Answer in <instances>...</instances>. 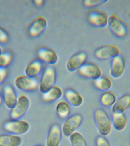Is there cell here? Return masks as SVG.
Returning <instances> with one entry per match:
<instances>
[{
	"instance_id": "1",
	"label": "cell",
	"mask_w": 130,
	"mask_h": 146,
	"mask_svg": "<svg viewBox=\"0 0 130 146\" xmlns=\"http://www.w3.org/2000/svg\"><path fill=\"white\" fill-rule=\"evenodd\" d=\"M94 118L98 132L100 135L107 136L112 131V122L107 112L103 108H99L95 110Z\"/></svg>"
},
{
	"instance_id": "29",
	"label": "cell",
	"mask_w": 130,
	"mask_h": 146,
	"mask_svg": "<svg viewBox=\"0 0 130 146\" xmlns=\"http://www.w3.org/2000/svg\"><path fill=\"white\" fill-rule=\"evenodd\" d=\"M96 146H111L105 137L101 135L98 136L95 140Z\"/></svg>"
},
{
	"instance_id": "33",
	"label": "cell",
	"mask_w": 130,
	"mask_h": 146,
	"mask_svg": "<svg viewBox=\"0 0 130 146\" xmlns=\"http://www.w3.org/2000/svg\"><path fill=\"white\" fill-rule=\"evenodd\" d=\"M3 100H2V94H1V92H0V106L2 105V104H3Z\"/></svg>"
},
{
	"instance_id": "31",
	"label": "cell",
	"mask_w": 130,
	"mask_h": 146,
	"mask_svg": "<svg viewBox=\"0 0 130 146\" xmlns=\"http://www.w3.org/2000/svg\"><path fill=\"white\" fill-rule=\"evenodd\" d=\"M8 71L6 68L0 67V85L5 81L7 77Z\"/></svg>"
},
{
	"instance_id": "8",
	"label": "cell",
	"mask_w": 130,
	"mask_h": 146,
	"mask_svg": "<svg viewBox=\"0 0 130 146\" xmlns=\"http://www.w3.org/2000/svg\"><path fill=\"white\" fill-rule=\"evenodd\" d=\"M108 16L103 10L97 8L91 9L88 15V21L92 26L98 28H104L108 24Z\"/></svg>"
},
{
	"instance_id": "10",
	"label": "cell",
	"mask_w": 130,
	"mask_h": 146,
	"mask_svg": "<svg viewBox=\"0 0 130 146\" xmlns=\"http://www.w3.org/2000/svg\"><path fill=\"white\" fill-rule=\"evenodd\" d=\"M82 77L94 81L101 76V68L97 64L91 62H86L78 70Z\"/></svg>"
},
{
	"instance_id": "2",
	"label": "cell",
	"mask_w": 130,
	"mask_h": 146,
	"mask_svg": "<svg viewBox=\"0 0 130 146\" xmlns=\"http://www.w3.org/2000/svg\"><path fill=\"white\" fill-rule=\"evenodd\" d=\"M56 70L54 65L46 64L43 67L40 80V91L44 93L54 86L56 82Z\"/></svg>"
},
{
	"instance_id": "21",
	"label": "cell",
	"mask_w": 130,
	"mask_h": 146,
	"mask_svg": "<svg viewBox=\"0 0 130 146\" xmlns=\"http://www.w3.org/2000/svg\"><path fill=\"white\" fill-rule=\"evenodd\" d=\"M21 143L20 136L7 133L0 134V146H20Z\"/></svg>"
},
{
	"instance_id": "20",
	"label": "cell",
	"mask_w": 130,
	"mask_h": 146,
	"mask_svg": "<svg viewBox=\"0 0 130 146\" xmlns=\"http://www.w3.org/2000/svg\"><path fill=\"white\" fill-rule=\"evenodd\" d=\"M42 100L46 103H51L60 99L63 95L62 90L59 86H54L47 92L42 94Z\"/></svg>"
},
{
	"instance_id": "27",
	"label": "cell",
	"mask_w": 130,
	"mask_h": 146,
	"mask_svg": "<svg viewBox=\"0 0 130 146\" xmlns=\"http://www.w3.org/2000/svg\"><path fill=\"white\" fill-rule=\"evenodd\" d=\"M12 60V54L10 51L2 50L0 53V67L7 68L11 64Z\"/></svg>"
},
{
	"instance_id": "4",
	"label": "cell",
	"mask_w": 130,
	"mask_h": 146,
	"mask_svg": "<svg viewBox=\"0 0 130 146\" xmlns=\"http://www.w3.org/2000/svg\"><path fill=\"white\" fill-rule=\"evenodd\" d=\"M108 28L116 37L123 38L127 35L128 27L127 24L117 15L113 14L108 18Z\"/></svg>"
},
{
	"instance_id": "11",
	"label": "cell",
	"mask_w": 130,
	"mask_h": 146,
	"mask_svg": "<svg viewBox=\"0 0 130 146\" xmlns=\"http://www.w3.org/2000/svg\"><path fill=\"white\" fill-rule=\"evenodd\" d=\"M47 24V21L43 16L36 17L29 25L27 29L29 35L32 38L38 37L46 29Z\"/></svg>"
},
{
	"instance_id": "16",
	"label": "cell",
	"mask_w": 130,
	"mask_h": 146,
	"mask_svg": "<svg viewBox=\"0 0 130 146\" xmlns=\"http://www.w3.org/2000/svg\"><path fill=\"white\" fill-rule=\"evenodd\" d=\"M38 59L46 64L54 65L58 62V56L56 51L48 47L42 46L37 50Z\"/></svg>"
},
{
	"instance_id": "34",
	"label": "cell",
	"mask_w": 130,
	"mask_h": 146,
	"mask_svg": "<svg viewBox=\"0 0 130 146\" xmlns=\"http://www.w3.org/2000/svg\"><path fill=\"white\" fill-rule=\"evenodd\" d=\"M33 146H44L43 145H42V144H36L35 145H34Z\"/></svg>"
},
{
	"instance_id": "14",
	"label": "cell",
	"mask_w": 130,
	"mask_h": 146,
	"mask_svg": "<svg viewBox=\"0 0 130 146\" xmlns=\"http://www.w3.org/2000/svg\"><path fill=\"white\" fill-rule=\"evenodd\" d=\"M88 55L83 51H78L73 54L67 62L66 68L68 71L75 72L86 62Z\"/></svg>"
},
{
	"instance_id": "24",
	"label": "cell",
	"mask_w": 130,
	"mask_h": 146,
	"mask_svg": "<svg viewBox=\"0 0 130 146\" xmlns=\"http://www.w3.org/2000/svg\"><path fill=\"white\" fill-rule=\"evenodd\" d=\"M94 82L96 88L103 92L109 90L113 85L111 79L105 75H101Z\"/></svg>"
},
{
	"instance_id": "30",
	"label": "cell",
	"mask_w": 130,
	"mask_h": 146,
	"mask_svg": "<svg viewBox=\"0 0 130 146\" xmlns=\"http://www.w3.org/2000/svg\"><path fill=\"white\" fill-rule=\"evenodd\" d=\"M9 38L8 32L0 25V44H5L9 41Z\"/></svg>"
},
{
	"instance_id": "7",
	"label": "cell",
	"mask_w": 130,
	"mask_h": 146,
	"mask_svg": "<svg viewBox=\"0 0 130 146\" xmlns=\"http://www.w3.org/2000/svg\"><path fill=\"white\" fill-rule=\"evenodd\" d=\"M30 106V101L28 97L21 95L18 97L17 102L10 110V117L13 119H20L25 115Z\"/></svg>"
},
{
	"instance_id": "26",
	"label": "cell",
	"mask_w": 130,
	"mask_h": 146,
	"mask_svg": "<svg viewBox=\"0 0 130 146\" xmlns=\"http://www.w3.org/2000/svg\"><path fill=\"white\" fill-rule=\"evenodd\" d=\"M69 137L72 146H88L85 138L79 132L76 131Z\"/></svg>"
},
{
	"instance_id": "13",
	"label": "cell",
	"mask_w": 130,
	"mask_h": 146,
	"mask_svg": "<svg viewBox=\"0 0 130 146\" xmlns=\"http://www.w3.org/2000/svg\"><path fill=\"white\" fill-rule=\"evenodd\" d=\"M1 94L3 103L5 107L10 110L18 100V97L15 90L11 84L6 83L2 86Z\"/></svg>"
},
{
	"instance_id": "12",
	"label": "cell",
	"mask_w": 130,
	"mask_h": 146,
	"mask_svg": "<svg viewBox=\"0 0 130 146\" xmlns=\"http://www.w3.org/2000/svg\"><path fill=\"white\" fill-rule=\"evenodd\" d=\"M62 135L60 124L57 122L52 123L48 131L46 146H59Z\"/></svg>"
},
{
	"instance_id": "36",
	"label": "cell",
	"mask_w": 130,
	"mask_h": 146,
	"mask_svg": "<svg viewBox=\"0 0 130 146\" xmlns=\"http://www.w3.org/2000/svg\"><path fill=\"white\" fill-rule=\"evenodd\" d=\"M129 15H130V13H129Z\"/></svg>"
},
{
	"instance_id": "19",
	"label": "cell",
	"mask_w": 130,
	"mask_h": 146,
	"mask_svg": "<svg viewBox=\"0 0 130 146\" xmlns=\"http://www.w3.org/2000/svg\"><path fill=\"white\" fill-rule=\"evenodd\" d=\"M112 124L116 131H123L126 127L127 119L125 113H112Z\"/></svg>"
},
{
	"instance_id": "35",
	"label": "cell",
	"mask_w": 130,
	"mask_h": 146,
	"mask_svg": "<svg viewBox=\"0 0 130 146\" xmlns=\"http://www.w3.org/2000/svg\"><path fill=\"white\" fill-rule=\"evenodd\" d=\"M2 48H1V46H0V53H1V52H2Z\"/></svg>"
},
{
	"instance_id": "15",
	"label": "cell",
	"mask_w": 130,
	"mask_h": 146,
	"mask_svg": "<svg viewBox=\"0 0 130 146\" xmlns=\"http://www.w3.org/2000/svg\"><path fill=\"white\" fill-rule=\"evenodd\" d=\"M125 58L121 53L111 59L110 74L114 78H119L123 75L125 71Z\"/></svg>"
},
{
	"instance_id": "22",
	"label": "cell",
	"mask_w": 130,
	"mask_h": 146,
	"mask_svg": "<svg viewBox=\"0 0 130 146\" xmlns=\"http://www.w3.org/2000/svg\"><path fill=\"white\" fill-rule=\"evenodd\" d=\"M130 107V94L123 95L112 106V112L123 113Z\"/></svg>"
},
{
	"instance_id": "25",
	"label": "cell",
	"mask_w": 130,
	"mask_h": 146,
	"mask_svg": "<svg viewBox=\"0 0 130 146\" xmlns=\"http://www.w3.org/2000/svg\"><path fill=\"white\" fill-rule=\"evenodd\" d=\"M117 100L116 94L110 90L103 92L100 97V103L103 106L106 107H112Z\"/></svg>"
},
{
	"instance_id": "32",
	"label": "cell",
	"mask_w": 130,
	"mask_h": 146,
	"mask_svg": "<svg viewBox=\"0 0 130 146\" xmlns=\"http://www.w3.org/2000/svg\"><path fill=\"white\" fill-rule=\"evenodd\" d=\"M34 2L37 6H41L44 3V1L43 0H36V1H34Z\"/></svg>"
},
{
	"instance_id": "5",
	"label": "cell",
	"mask_w": 130,
	"mask_h": 146,
	"mask_svg": "<svg viewBox=\"0 0 130 146\" xmlns=\"http://www.w3.org/2000/svg\"><path fill=\"white\" fill-rule=\"evenodd\" d=\"M15 86L23 92H32L39 88L40 81L37 78H31L26 75L18 76L14 81Z\"/></svg>"
},
{
	"instance_id": "18",
	"label": "cell",
	"mask_w": 130,
	"mask_h": 146,
	"mask_svg": "<svg viewBox=\"0 0 130 146\" xmlns=\"http://www.w3.org/2000/svg\"><path fill=\"white\" fill-rule=\"evenodd\" d=\"M43 63L39 59L30 62L25 68V75L31 78H37L41 74L43 67Z\"/></svg>"
},
{
	"instance_id": "3",
	"label": "cell",
	"mask_w": 130,
	"mask_h": 146,
	"mask_svg": "<svg viewBox=\"0 0 130 146\" xmlns=\"http://www.w3.org/2000/svg\"><path fill=\"white\" fill-rule=\"evenodd\" d=\"M29 127L28 122L20 119L7 120L2 124V128L5 132L18 136L26 134Z\"/></svg>"
},
{
	"instance_id": "23",
	"label": "cell",
	"mask_w": 130,
	"mask_h": 146,
	"mask_svg": "<svg viewBox=\"0 0 130 146\" xmlns=\"http://www.w3.org/2000/svg\"><path fill=\"white\" fill-rule=\"evenodd\" d=\"M56 111L59 118L66 119L70 115L71 106L66 100H62L56 105Z\"/></svg>"
},
{
	"instance_id": "9",
	"label": "cell",
	"mask_w": 130,
	"mask_h": 146,
	"mask_svg": "<svg viewBox=\"0 0 130 146\" xmlns=\"http://www.w3.org/2000/svg\"><path fill=\"white\" fill-rule=\"evenodd\" d=\"M121 53L118 46L113 44L101 45L97 48L94 51V56L99 60L112 59Z\"/></svg>"
},
{
	"instance_id": "6",
	"label": "cell",
	"mask_w": 130,
	"mask_h": 146,
	"mask_svg": "<svg viewBox=\"0 0 130 146\" xmlns=\"http://www.w3.org/2000/svg\"><path fill=\"white\" fill-rule=\"evenodd\" d=\"M83 121V117L82 114L76 113L70 115L65 120L61 126L63 134L65 136L69 137L76 132L82 125Z\"/></svg>"
},
{
	"instance_id": "28",
	"label": "cell",
	"mask_w": 130,
	"mask_h": 146,
	"mask_svg": "<svg viewBox=\"0 0 130 146\" xmlns=\"http://www.w3.org/2000/svg\"><path fill=\"white\" fill-rule=\"evenodd\" d=\"M108 1L107 0H86L84 1L83 4L87 8L94 9L99 6L105 4Z\"/></svg>"
},
{
	"instance_id": "17",
	"label": "cell",
	"mask_w": 130,
	"mask_h": 146,
	"mask_svg": "<svg viewBox=\"0 0 130 146\" xmlns=\"http://www.w3.org/2000/svg\"><path fill=\"white\" fill-rule=\"evenodd\" d=\"M64 97L71 106L79 107L83 104V98L82 95L72 88H68L65 90Z\"/></svg>"
}]
</instances>
